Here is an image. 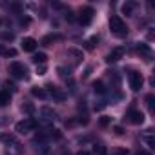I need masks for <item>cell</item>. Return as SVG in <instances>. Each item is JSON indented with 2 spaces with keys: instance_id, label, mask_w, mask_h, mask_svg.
Masks as SVG:
<instances>
[{
  "instance_id": "cell-1",
  "label": "cell",
  "mask_w": 155,
  "mask_h": 155,
  "mask_svg": "<svg viewBox=\"0 0 155 155\" xmlns=\"http://www.w3.org/2000/svg\"><path fill=\"white\" fill-rule=\"evenodd\" d=\"M110 29L115 37H126L128 35V26L120 17H111L110 18Z\"/></svg>"
},
{
  "instance_id": "cell-2",
  "label": "cell",
  "mask_w": 155,
  "mask_h": 155,
  "mask_svg": "<svg viewBox=\"0 0 155 155\" xmlns=\"http://www.w3.org/2000/svg\"><path fill=\"white\" fill-rule=\"evenodd\" d=\"M9 73L15 77V79H18V81H26L28 77H29L28 75L29 71H28V68L22 62H11L9 64Z\"/></svg>"
},
{
  "instance_id": "cell-3",
  "label": "cell",
  "mask_w": 155,
  "mask_h": 155,
  "mask_svg": "<svg viewBox=\"0 0 155 155\" xmlns=\"http://www.w3.org/2000/svg\"><path fill=\"white\" fill-rule=\"evenodd\" d=\"M35 128H37V120H35V119H24V120L17 122L15 131H17V133H20V135H26V133L33 131Z\"/></svg>"
},
{
  "instance_id": "cell-4",
  "label": "cell",
  "mask_w": 155,
  "mask_h": 155,
  "mask_svg": "<svg viewBox=\"0 0 155 155\" xmlns=\"http://www.w3.org/2000/svg\"><path fill=\"white\" fill-rule=\"evenodd\" d=\"M128 81H130V88H131L133 91H139V90L142 88V84H144L142 75L137 73V71H131V73L128 75Z\"/></svg>"
},
{
  "instance_id": "cell-5",
  "label": "cell",
  "mask_w": 155,
  "mask_h": 155,
  "mask_svg": "<svg viewBox=\"0 0 155 155\" xmlns=\"http://www.w3.org/2000/svg\"><path fill=\"white\" fill-rule=\"evenodd\" d=\"M93 15H95L93 8H82V11L79 15V24L81 26H90L91 20H93Z\"/></svg>"
},
{
  "instance_id": "cell-6",
  "label": "cell",
  "mask_w": 155,
  "mask_h": 155,
  "mask_svg": "<svg viewBox=\"0 0 155 155\" xmlns=\"http://www.w3.org/2000/svg\"><path fill=\"white\" fill-rule=\"evenodd\" d=\"M53 120H55V111L51 108H42L40 110V122L48 126V124H53Z\"/></svg>"
},
{
  "instance_id": "cell-7",
  "label": "cell",
  "mask_w": 155,
  "mask_h": 155,
  "mask_svg": "<svg viewBox=\"0 0 155 155\" xmlns=\"http://www.w3.org/2000/svg\"><path fill=\"white\" fill-rule=\"evenodd\" d=\"M128 120L131 124H142L144 122V113L139 111V110H130L128 111Z\"/></svg>"
},
{
  "instance_id": "cell-8",
  "label": "cell",
  "mask_w": 155,
  "mask_h": 155,
  "mask_svg": "<svg viewBox=\"0 0 155 155\" xmlns=\"http://www.w3.org/2000/svg\"><path fill=\"white\" fill-rule=\"evenodd\" d=\"M122 57H124V48H115V49H111V51L108 53L106 62H117V60H120Z\"/></svg>"
},
{
  "instance_id": "cell-9",
  "label": "cell",
  "mask_w": 155,
  "mask_h": 155,
  "mask_svg": "<svg viewBox=\"0 0 155 155\" xmlns=\"http://www.w3.org/2000/svg\"><path fill=\"white\" fill-rule=\"evenodd\" d=\"M46 91H48L49 99H57V101H64V99H66V95H64L58 88H55V86H51V84L46 86Z\"/></svg>"
},
{
  "instance_id": "cell-10",
  "label": "cell",
  "mask_w": 155,
  "mask_h": 155,
  "mask_svg": "<svg viewBox=\"0 0 155 155\" xmlns=\"http://www.w3.org/2000/svg\"><path fill=\"white\" fill-rule=\"evenodd\" d=\"M22 49L24 51H35L37 49V40L35 38H31V37H26V38H22Z\"/></svg>"
},
{
  "instance_id": "cell-11",
  "label": "cell",
  "mask_w": 155,
  "mask_h": 155,
  "mask_svg": "<svg viewBox=\"0 0 155 155\" xmlns=\"http://www.w3.org/2000/svg\"><path fill=\"white\" fill-rule=\"evenodd\" d=\"M11 102V93L8 90H0V108H4Z\"/></svg>"
},
{
  "instance_id": "cell-12",
  "label": "cell",
  "mask_w": 155,
  "mask_h": 155,
  "mask_svg": "<svg viewBox=\"0 0 155 155\" xmlns=\"http://www.w3.org/2000/svg\"><path fill=\"white\" fill-rule=\"evenodd\" d=\"M68 55H69V57H71V58H73V60H75L77 64H79V62L82 60V51H81V49H75V48H69V49H68Z\"/></svg>"
},
{
  "instance_id": "cell-13",
  "label": "cell",
  "mask_w": 155,
  "mask_h": 155,
  "mask_svg": "<svg viewBox=\"0 0 155 155\" xmlns=\"http://www.w3.org/2000/svg\"><path fill=\"white\" fill-rule=\"evenodd\" d=\"M31 95H33V97H38V99H44V101L49 99L46 88H33V90H31Z\"/></svg>"
},
{
  "instance_id": "cell-14",
  "label": "cell",
  "mask_w": 155,
  "mask_h": 155,
  "mask_svg": "<svg viewBox=\"0 0 155 155\" xmlns=\"http://www.w3.org/2000/svg\"><path fill=\"white\" fill-rule=\"evenodd\" d=\"M93 91L99 93V95H104V93H106V86H104V82H102V81L93 82Z\"/></svg>"
},
{
  "instance_id": "cell-15",
  "label": "cell",
  "mask_w": 155,
  "mask_h": 155,
  "mask_svg": "<svg viewBox=\"0 0 155 155\" xmlns=\"http://www.w3.org/2000/svg\"><path fill=\"white\" fill-rule=\"evenodd\" d=\"M0 55H2V57H17V49H13V48H4V46H0Z\"/></svg>"
},
{
  "instance_id": "cell-16",
  "label": "cell",
  "mask_w": 155,
  "mask_h": 155,
  "mask_svg": "<svg viewBox=\"0 0 155 155\" xmlns=\"http://www.w3.org/2000/svg\"><path fill=\"white\" fill-rule=\"evenodd\" d=\"M133 9H135V2H126V4H122V13H124V15H131Z\"/></svg>"
},
{
  "instance_id": "cell-17",
  "label": "cell",
  "mask_w": 155,
  "mask_h": 155,
  "mask_svg": "<svg viewBox=\"0 0 155 155\" xmlns=\"http://www.w3.org/2000/svg\"><path fill=\"white\" fill-rule=\"evenodd\" d=\"M55 40H60V35H48V37L42 38V44H44V46H49V44L55 42Z\"/></svg>"
},
{
  "instance_id": "cell-18",
  "label": "cell",
  "mask_w": 155,
  "mask_h": 155,
  "mask_svg": "<svg viewBox=\"0 0 155 155\" xmlns=\"http://www.w3.org/2000/svg\"><path fill=\"white\" fill-rule=\"evenodd\" d=\"M46 60H48L46 53H37V55H33V62H35V64H40V66H42Z\"/></svg>"
},
{
  "instance_id": "cell-19",
  "label": "cell",
  "mask_w": 155,
  "mask_h": 155,
  "mask_svg": "<svg viewBox=\"0 0 155 155\" xmlns=\"http://www.w3.org/2000/svg\"><path fill=\"white\" fill-rule=\"evenodd\" d=\"M137 51L139 53H142V55H146V57H150V46L148 44H137Z\"/></svg>"
},
{
  "instance_id": "cell-20",
  "label": "cell",
  "mask_w": 155,
  "mask_h": 155,
  "mask_svg": "<svg viewBox=\"0 0 155 155\" xmlns=\"http://www.w3.org/2000/svg\"><path fill=\"white\" fill-rule=\"evenodd\" d=\"M93 151H95L97 155H106V153H108L106 146H102V144H95V146H93Z\"/></svg>"
},
{
  "instance_id": "cell-21",
  "label": "cell",
  "mask_w": 155,
  "mask_h": 155,
  "mask_svg": "<svg viewBox=\"0 0 155 155\" xmlns=\"http://www.w3.org/2000/svg\"><path fill=\"white\" fill-rule=\"evenodd\" d=\"M13 140H17L13 135H6V133H4V135H0V142H4L6 146H8V144H11Z\"/></svg>"
},
{
  "instance_id": "cell-22",
  "label": "cell",
  "mask_w": 155,
  "mask_h": 155,
  "mask_svg": "<svg viewBox=\"0 0 155 155\" xmlns=\"http://www.w3.org/2000/svg\"><path fill=\"white\" fill-rule=\"evenodd\" d=\"M148 131H150V133H148V135H146L144 139H146V142H148V146H150V148L153 150V148H155V140H153V135H151V131H153V130H148Z\"/></svg>"
},
{
  "instance_id": "cell-23",
  "label": "cell",
  "mask_w": 155,
  "mask_h": 155,
  "mask_svg": "<svg viewBox=\"0 0 155 155\" xmlns=\"http://www.w3.org/2000/svg\"><path fill=\"white\" fill-rule=\"evenodd\" d=\"M22 111H26V113H29V115H31V113L35 111V106H33L31 102H26V104H22Z\"/></svg>"
},
{
  "instance_id": "cell-24",
  "label": "cell",
  "mask_w": 155,
  "mask_h": 155,
  "mask_svg": "<svg viewBox=\"0 0 155 155\" xmlns=\"http://www.w3.org/2000/svg\"><path fill=\"white\" fill-rule=\"evenodd\" d=\"M95 42H99V37H91V38L86 42V48H88V49H93V48H95Z\"/></svg>"
},
{
  "instance_id": "cell-25",
  "label": "cell",
  "mask_w": 155,
  "mask_h": 155,
  "mask_svg": "<svg viewBox=\"0 0 155 155\" xmlns=\"http://www.w3.org/2000/svg\"><path fill=\"white\" fill-rule=\"evenodd\" d=\"M0 37H2V40H8V42H11V40L15 38V35H13V33H9V31H4Z\"/></svg>"
},
{
  "instance_id": "cell-26",
  "label": "cell",
  "mask_w": 155,
  "mask_h": 155,
  "mask_svg": "<svg viewBox=\"0 0 155 155\" xmlns=\"http://www.w3.org/2000/svg\"><path fill=\"white\" fill-rule=\"evenodd\" d=\"M153 101H155V97H153V95H148V97H146V104H148L150 111H153V110H155V108H153Z\"/></svg>"
},
{
  "instance_id": "cell-27",
  "label": "cell",
  "mask_w": 155,
  "mask_h": 155,
  "mask_svg": "<svg viewBox=\"0 0 155 155\" xmlns=\"http://www.w3.org/2000/svg\"><path fill=\"white\" fill-rule=\"evenodd\" d=\"M111 155H128V151L119 148V150H113V151H111Z\"/></svg>"
},
{
  "instance_id": "cell-28",
  "label": "cell",
  "mask_w": 155,
  "mask_h": 155,
  "mask_svg": "<svg viewBox=\"0 0 155 155\" xmlns=\"http://www.w3.org/2000/svg\"><path fill=\"white\" fill-rule=\"evenodd\" d=\"M6 88H9L11 91H15V90H17V88H15V84H13V82H9V81L6 82ZM9 90H8V91H9Z\"/></svg>"
},
{
  "instance_id": "cell-29",
  "label": "cell",
  "mask_w": 155,
  "mask_h": 155,
  "mask_svg": "<svg viewBox=\"0 0 155 155\" xmlns=\"http://www.w3.org/2000/svg\"><path fill=\"white\" fill-rule=\"evenodd\" d=\"M115 133H117V135H122V133H124V130H122L120 126H115Z\"/></svg>"
},
{
  "instance_id": "cell-30",
  "label": "cell",
  "mask_w": 155,
  "mask_h": 155,
  "mask_svg": "<svg viewBox=\"0 0 155 155\" xmlns=\"http://www.w3.org/2000/svg\"><path fill=\"white\" fill-rule=\"evenodd\" d=\"M73 18H75V17H73V15H71V11H68V13H66V20H69V22H71V20H73Z\"/></svg>"
},
{
  "instance_id": "cell-31",
  "label": "cell",
  "mask_w": 155,
  "mask_h": 155,
  "mask_svg": "<svg viewBox=\"0 0 155 155\" xmlns=\"http://www.w3.org/2000/svg\"><path fill=\"white\" fill-rule=\"evenodd\" d=\"M44 73H46V66H44V64H42V66H40V68H38V75H44Z\"/></svg>"
},
{
  "instance_id": "cell-32",
  "label": "cell",
  "mask_w": 155,
  "mask_h": 155,
  "mask_svg": "<svg viewBox=\"0 0 155 155\" xmlns=\"http://www.w3.org/2000/svg\"><path fill=\"white\" fill-rule=\"evenodd\" d=\"M108 122H110V119H108V117H102V119H101V124H102V126H106Z\"/></svg>"
},
{
  "instance_id": "cell-33",
  "label": "cell",
  "mask_w": 155,
  "mask_h": 155,
  "mask_svg": "<svg viewBox=\"0 0 155 155\" xmlns=\"http://www.w3.org/2000/svg\"><path fill=\"white\" fill-rule=\"evenodd\" d=\"M135 155H151V153H148V151H144V150H140V151H137Z\"/></svg>"
},
{
  "instance_id": "cell-34",
  "label": "cell",
  "mask_w": 155,
  "mask_h": 155,
  "mask_svg": "<svg viewBox=\"0 0 155 155\" xmlns=\"http://www.w3.org/2000/svg\"><path fill=\"white\" fill-rule=\"evenodd\" d=\"M77 155H91V153H90V151H84V150H81L79 153H77Z\"/></svg>"
}]
</instances>
